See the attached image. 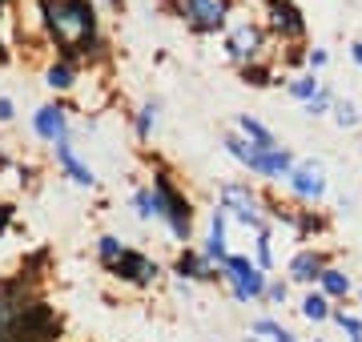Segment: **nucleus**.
Instances as JSON below:
<instances>
[{"mask_svg":"<svg viewBox=\"0 0 362 342\" xmlns=\"http://www.w3.org/2000/svg\"><path fill=\"white\" fill-rule=\"evenodd\" d=\"M45 20H49L52 40L69 57H77L97 40V8L89 0H45Z\"/></svg>","mask_w":362,"mask_h":342,"instance_id":"f257e3e1","label":"nucleus"},{"mask_svg":"<svg viewBox=\"0 0 362 342\" xmlns=\"http://www.w3.org/2000/svg\"><path fill=\"white\" fill-rule=\"evenodd\" d=\"M153 194H157L161 222L169 225V234L177 237V242H189V234H194V206H189V198L177 189V182H173L169 173L157 170L153 173Z\"/></svg>","mask_w":362,"mask_h":342,"instance_id":"f03ea898","label":"nucleus"},{"mask_svg":"<svg viewBox=\"0 0 362 342\" xmlns=\"http://www.w3.org/2000/svg\"><path fill=\"white\" fill-rule=\"evenodd\" d=\"M226 49L238 65H266V49H270V37H266V28L258 20H246V16H238L226 25Z\"/></svg>","mask_w":362,"mask_h":342,"instance_id":"7ed1b4c3","label":"nucleus"},{"mask_svg":"<svg viewBox=\"0 0 362 342\" xmlns=\"http://www.w3.org/2000/svg\"><path fill=\"white\" fill-rule=\"evenodd\" d=\"M218 278L233 290L238 302H254V298H262V294H266V282H270V274L258 270V262H250L246 254H226V262L218 266Z\"/></svg>","mask_w":362,"mask_h":342,"instance_id":"20e7f679","label":"nucleus"},{"mask_svg":"<svg viewBox=\"0 0 362 342\" xmlns=\"http://www.w3.org/2000/svg\"><path fill=\"white\" fill-rule=\"evenodd\" d=\"M218 198H221L226 218H238L246 230H270L266 213H262V198L250 189V182H221Z\"/></svg>","mask_w":362,"mask_h":342,"instance_id":"39448f33","label":"nucleus"},{"mask_svg":"<svg viewBox=\"0 0 362 342\" xmlns=\"http://www.w3.org/2000/svg\"><path fill=\"white\" fill-rule=\"evenodd\" d=\"M286 185L298 201H322L326 198V170L318 161H294V170L286 173Z\"/></svg>","mask_w":362,"mask_h":342,"instance_id":"423d86ee","label":"nucleus"},{"mask_svg":"<svg viewBox=\"0 0 362 342\" xmlns=\"http://www.w3.org/2000/svg\"><path fill=\"white\" fill-rule=\"evenodd\" d=\"M121 282H129V286H153L157 282V274H161V266L149 258V254H141V250H129L125 246V254L117 258L113 266H109Z\"/></svg>","mask_w":362,"mask_h":342,"instance_id":"0eeeda50","label":"nucleus"},{"mask_svg":"<svg viewBox=\"0 0 362 342\" xmlns=\"http://www.w3.org/2000/svg\"><path fill=\"white\" fill-rule=\"evenodd\" d=\"M266 25H270V33L278 40H302L306 37V20H302V13H298L290 0H266Z\"/></svg>","mask_w":362,"mask_h":342,"instance_id":"6e6552de","label":"nucleus"},{"mask_svg":"<svg viewBox=\"0 0 362 342\" xmlns=\"http://www.w3.org/2000/svg\"><path fill=\"white\" fill-rule=\"evenodd\" d=\"M294 170V153L290 149H258L254 153V161H250V173H258V177H266V182H286V173Z\"/></svg>","mask_w":362,"mask_h":342,"instance_id":"1a4fd4ad","label":"nucleus"},{"mask_svg":"<svg viewBox=\"0 0 362 342\" xmlns=\"http://www.w3.org/2000/svg\"><path fill=\"white\" fill-rule=\"evenodd\" d=\"M33 129L45 137V141H65L69 137V117H65V109L61 105H45V109H37V117H33Z\"/></svg>","mask_w":362,"mask_h":342,"instance_id":"9d476101","label":"nucleus"},{"mask_svg":"<svg viewBox=\"0 0 362 342\" xmlns=\"http://www.w3.org/2000/svg\"><path fill=\"white\" fill-rule=\"evenodd\" d=\"M173 270H177V274L185 278V282H214V278H218V266L206 262V258H202V250H189V246H185V250L177 254Z\"/></svg>","mask_w":362,"mask_h":342,"instance_id":"9b49d317","label":"nucleus"},{"mask_svg":"<svg viewBox=\"0 0 362 342\" xmlns=\"http://www.w3.org/2000/svg\"><path fill=\"white\" fill-rule=\"evenodd\" d=\"M226 210H214V218H209V237H206V246H202V258L206 262H214V266H221L226 262Z\"/></svg>","mask_w":362,"mask_h":342,"instance_id":"f8f14e48","label":"nucleus"},{"mask_svg":"<svg viewBox=\"0 0 362 342\" xmlns=\"http://www.w3.org/2000/svg\"><path fill=\"white\" fill-rule=\"evenodd\" d=\"M326 258L318 250H298L294 258H290V282H302V286H310V282H318V274H322Z\"/></svg>","mask_w":362,"mask_h":342,"instance_id":"ddd939ff","label":"nucleus"},{"mask_svg":"<svg viewBox=\"0 0 362 342\" xmlns=\"http://www.w3.org/2000/svg\"><path fill=\"white\" fill-rule=\"evenodd\" d=\"M238 137L250 141L254 149H278V137H274L258 117H250V113H238Z\"/></svg>","mask_w":362,"mask_h":342,"instance_id":"4468645a","label":"nucleus"},{"mask_svg":"<svg viewBox=\"0 0 362 342\" xmlns=\"http://www.w3.org/2000/svg\"><path fill=\"white\" fill-rule=\"evenodd\" d=\"M57 161L65 165V173H69V177H73L77 185H97V173H93L89 165H85V161L77 158V153H73L69 137H65V141H57Z\"/></svg>","mask_w":362,"mask_h":342,"instance_id":"2eb2a0df","label":"nucleus"},{"mask_svg":"<svg viewBox=\"0 0 362 342\" xmlns=\"http://www.w3.org/2000/svg\"><path fill=\"white\" fill-rule=\"evenodd\" d=\"M318 290H322L330 302H334V298H346V294H350V274H346V270H338V266H322V274H318Z\"/></svg>","mask_w":362,"mask_h":342,"instance_id":"dca6fc26","label":"nucleus"},{"mask_svg":"<svg viewBox=\"0 0 362 342\" xmlns=\"http://www.w3.org/2000/svg\"><path fill=\"white\" fill-rule=\"evenodd\" d=\"M298 310H302V318H306V322H326L334 306H330V298H326L322 290H306V294H302V306H298Z\"/></svg>","mask_w":362,"mask_h":342,"instance_id":"f3484780","label":"nucleus"},{"mask_svg":"<svg viewBox=\"0 0 362 342\" xmlns=\"http://www.w3.org/2000/svg\"><path fill=\"white\" fill-rule=\"evenodd\" d=\"M318 89H322V81L314 77V73H298V77L286 81V93H290L294 101H302V105H306V101H310Z\"/></svg>","mask_w":362,"mask_h":342,"instance_id":"a211bd4d","label":"nucleus"},{"mask_svg":"<svg viewBox=\"0 0 362 342\" xmlns=\"http://www.w3.org/2000/svg\"><path fill=\"white\" fill-rule=\"evenodd\" d=\"M133 206H137V218H141V222H161V206H157L153 185H141V189L133 194Z\"/></svg>","mask_w":362,"mask_h":342,"instance_id":"6ab92c4d","label":"nucleus"},{"mask_svg":"<svg viewBox=\"0 0 362 342\" xmlns=\"http://www.w3.org/2000/svg\"><path fill=\"white\" fill-rule=\"evenodd\" d=\"M250 334H254V338H262V342H298L294 334H290L282 322H274V318H258Z\"/></svg>","mask_w":362,"mask_h":342,"instance_id":"aec40b11","label":"nucleus"},{"mask_svg":"<svg viewBox=\"0 0 362 342\" xmlns=\"http://www.w3.org/2000/svg\"><path fill=\"white\" fill-rule=\"evenodd\" d=\"M330 113H334V121L342 125V129H354V125L362 121L358 105H354V101H342V97H334V105H330Z\"/></svg>","mask_w":362,"mask_h":342,"instance_id":"412c9836","label":"nucleus"},{"mask_svg":"<svg viewBox=\"0 0 362 342\" xmlns=\"http://www.w3.org/2000/svg\"><path fill=\"white\" fill-rule=\"evenodd\" d=\"M330 105H334V89H330V85H322V89L314 93L306 105H302V113H306V117H322V113H330Z\"/></svg>","mask_w":362,"mask_h":342,"instance_id":"4be33fe9","label":"nucleus"},{"mask_svg":"<svg viewBox=\"0 0 362 342\" xmlns=\"http://www.w3.org/2000/svg\"><path fill=\"white\" fill-rule=\"evenodd\" d=\"M330 322L342 326V334H350V342H362V318H354V314H346L342 306H334V310H330Z\"/></svg>","mask_w":362,"mask_h":342,"instance_id":"5701e85b","label":"nucleus"},{"mask_svg":"<svg viewBox=\"0 0 362 342\" xmlns=\"http://www.w3.org/2000/svg\"><path fill=\"white\" fill-rule=\"evenodd\" d=\"M153 125H157V101H149V105H141L137 109V137H149L153 133Z\"/></svg>","mask_w":362,"mask_h":342,"instance_id":"b1692460","label":"nucleus"},{"mask_svg":"<svg viewBox=\"0 0 362 342\" xmlns=\"http://www.w3.org/2000/svg\"><path fill=\"white\" fill-rule=\"evenodd\" d=\"M270 242H274L270 230H258V270H266V274L274 270V246Z\"/></svg>","mask_w":362,"mask_h":342,"instance_id":"393cba45","label":"nucleus"},{"mask_svg":"<svg viewBox=\"0 0 362 342\" xmlns=\"http://www.w3.org/2000/svg\"><path fill=\"white\" fill-rule=\"evenodd\" d=\"M97 254H101V262H105V266H113L117 258H121V254H125V246H121V242H117L113 234H105L101 242H97Z\"/></svg>","mask_w":362,"mask_h":342,"instance_id":"a878e982","label":"nucleus"},{"mask_svg":"<svg viewBox=\"0 0 362 342\" xmlns=\"http://www.w3.org/2000/svg\"><path fill=\"white\" fill-rule=\"evenodd\" d=\"M45 77H49L52 89H61V93L73 89V69H69V65H52L49 73H45Z\"/></svg>","mask_w":362,"mask_h":342,"instance_id":"bb28decb","label":"nucleus"},{"mask_svg":"<svg viewBox=\"0 0 362 342\" xmlns=\"http://www.w3.org/2000/svg\"><path fill=\"white\" fill-rule=\"evenodd\" d=\"M262 298H266L270 306H282L286 298H290V286H286L282 278H274V282H266V294H262Z\"/></svg>","mask_w":362,"mask_h":342,"instance_id":"cd10ccee","label":"nucleus"},{"mask_svg":"<svg viewBox=\"0 0 362 342\" xmlns=\"http://www.w3.org/2000/svg\"><path fill=\"white\" fill-rule=\"evenodd\" d=\"M326 61H330V53H326V49H310V53H306V65H310V73L326 69Z\"/></svg>","mask_w":362,"mask_h":342,"instance_id":"c85d7f7f","label":"nucleus"},{"mask_svg":"<svg viewBox=\"0 0 362 342\" xmlns=\"http://www.w3.org/2000/svg\"><path fill=\"white\" fill-rule=\"evenodd\" d=\"M93 8H97V4H101L105 13H125V0H89Z\"/></svg>","mask_w":362,"mask_h":342,"instance_id":"c756f323","label":"nucleus"},{"mask_svg":"<svg viewBox=\"0 0 362 342\" xmlns=\"http://www.w3.org/2000/svg\"><path fill=\"white\" fill-rule=\"evenodd\" d=\"M0 121H13V101L8 97H0Z\"/></svg>","mask_w":362,"mask_h":342,"instance_id":"7c9ffc66","label":"nucleus"},{"mask_svg":"<svg viewBox=\"0 0 362 342\" xmlns=\"http://www.w3.org/2000/svg\"><path fill=\"white\" fill-rule=\"evenodd\" d=\"M8 218H13V210H8V206H0V234H4V225H8Z\"/></svg>","mask_w":362,"mask_h":342,"instance_id":"2f4dec72","label":"nucleus"},{"mask_svg":"<svg viewBox=\"0 0 362 342\" xmlns=\"http://www.w3.org/2000/svg\"><path fill=\"white\" fill-rule=\"evenodd\" d=\"M0 342H13V326L8 322H0Z\"/></svg>","mask_w":362,"mask_h":342,"instance_id":"473e14b6","label":"nucleus"},{"mask_svg":"<svg viewBox=\"0 0 362 342\" xmlns=\"http://www.w3.org/2000/svg\"><path fill=\"white\" fill-rule=\"evenodd\" d=\"M350 57H354V61L362 65V40H354V45H350Z\"/></svg>","mask_w":362,"mask_h":342,"instance_id":"72a5a7b5","label":"nucleus"},{"mask_svg":"<svg viewBox=\"0 0 362 342\" xmlns=\"http://www.w3.org/2000/svg\"><path fill=\"white\" fill-rule=\"evenodd\" d=\"M4 61H8V53H4V45H0V65H4Z\"/></svg>","mask_w":362,"mask_h":342,"instance_id":"f704fd0d","label":"nucleus"},{"mask_svg":"<svg viewBox=\"0 0 362 342\" xmlns=\"http://www.w3.org/2000/svg\"><path fill=\"white\" fill-rule=\"evenodd\" d=\"M358 302H362V290H358Z\"/></svg>","mask_w":362,"mask_h":342,"instance_id":"c9c22d12","label":"nucleus"}]
</instances>
